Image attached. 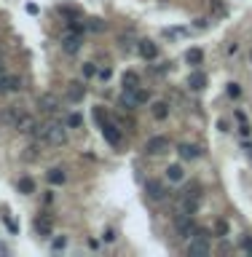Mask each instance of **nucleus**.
<instances>
[{"instance_id":"1","label":"nucleus","mask_w":252,"mask_h":257,"mask_svg":"<svg viewBox=\"0 0 252 257\" xmlns=\"http://www.w3.org/2000/svg\"><path fill=\"white\" fill-rule=\"evenodd\" d=\"M38 142L43 145H51V148H62L67 142V126L59 123V121H48V123H40L38 132L32 134Z\"/></svg>"},{"instance_id":"2","label":"nucleus","mask_w":252,"mask_h":257,"mask_svg":"<svg viewBox=\"0 0 252 257\" xmlns=\"http://www.w3.org/2000/svg\"><path fill=\"white\" fill-rule=\"evenodd\" d=\"M201 206V196L199 193H190V190H185L183 196L177 198V206H174V212L177 214H196Z\"/></svg>"},{"instance_id":"3","label":"nucleus","mask_w":252,"mask_h":257,"mask_svg":"<svg viewBox=\"0 0 252 257\" xmlns=\"http://www.w3.org/2000/svg\"><path fill=\"white\" fill-rule=\"evenodd\" d=\"M59 107H62V102H59L57 94H40L38 97V110L43 115H57Z\"/></svg>"},{"instance_id":"4","label":"nucleus","mask_w":252,"mask_h":257,"mask_svg":"<svg viewBox=\"0 0 252 257\" xmlns=\"http://www.w3.org/2000/svg\"><path fill=\"white\" fill-rule=\"evenodd\" d=\"M22 115H24L22 107H16V105H8V107L0 110V123L8 126V129H16V123H19V118H22Z\"/></svg>"},{"instance_id":"5","label":"nucleus","mask_w":252,"mask_h":257,"mask_svg":"<svg viewBox=\"0 0 252 257\" xmlns=\"http://www.w3.org/2000/svg\"><path fill=\"white\" fill-rule=\"evenodd\" d=\"M145 193H148L150 201H164L169 190H166V185L161 182V180H148V182H145Z\"/></svg>"},{"instance_id":"6","label":"nucleus","mask_w":252,"mask_h":257,"mask_svg":"<svg viewBox=\"0 0 252 257\" xmlns=\"http://www.w3.org/2000/svg\"><path fill=\"white\" fill-rule=\"evenodd\" d=\"M19 89H22V78L19 75H11V73L0 75V94H14Z\"/></svg>"},{"instance_id":"7","label":"nucleus","mask_w":252,"mask_h":257,"mask_svg":"<svg viewBox=\"0 0 252 257\" xmlns=\"http://www.w3.org/2000/svg\"><path fill=\"white\" fill-rule=\"evenodd\" d=\"M169 150V137H150L145 142V153L148 155H161Z\"/></svg>"},{"instance_id":"8","label":"nucleus","mask_w":252,"mask_h":257,"mask_svg":"<svg viewBox=\"0 0 252 257\" xmlns=\"http://www.w3.org/2000/svg\"><path fill=\"white\" fill-rule=\"evenodd\" d=\"M80 43H83V35H80V32H67V35H62V51H64V54H78Z\"/></svg>"},{"instance_id":"9","label":"nucleus","mask_w":252,"mask_h":257,"mask_svg":"<svg viewBox=\"0 0 252 257\" xmlns=\"http://www.w3.org/2000/svg\"><path fill=\"white\" fill-rule=\"evenodd\" d=\"M209 252H212V246H209V241H206V239H199V236L190 239V244H188V255L190 257H206Z\"/></svg>"},{"instance_id":"10","label":"nucleus","mask_w":252,"mask_h":257,"mask_svg":"<svg viewBox=\"0 0 252 257\" xmlns=\"http://www.w3.org/2000/svg\"><path fill=\"white\" fill-rule=\"evenodd\" d=\"M102 137L108 139L110 145H113V148H121V129L115 123H108V121H102Z\"/></svg>"},{"instance_id":"11","label":"nucleus","mask_w":252,"mask_h":257,"mask_svg":"<svg viewBox=\"0 0 252 257\" xmlns=\"http://www.w3.org/2000/svg\"><path fill=\"white\" fill-rule=\"evenodd\" d=\"M16 132H19V134H27V137H32V134L38 132V121H35L32 115L24 113L22 118H19V123H16Z\"/></svg>"},{"instance_id":"12","label":"nucleus","mask_w":252,"mask_h":257,"mask_svg":"<svg viewBox=\"0 0 252 257\" xmlns=\"http://www.w3.org/2000/svg\"><path fill=\"white\" fill-rule=\"evenodd\" d=\"M64 97L70 99V102H83V97H86V86L80 83V80H73V83H67V94Z\"/></svg>"},{"instance_id":"13","label":"nucleus","mask_w":252,"mask_h":257,"mask_svg":"<svg viewBox=\"0 0 252 257\" xmlns=\"http://www.w3.org/2000/svg\"><path fill=\"white\" fill-rule=\"evenodd\" d=\"M137 51H140V57H142V59H148V62H153V59L158 57V46H156L153 40H140Z\"/></svg>"},{"instance_id":"14","label":"nucleus","mask_w":252,"mask_h":257,"mask_svg":"<svg viewBox=\"0 0 252 257\" xmlns=\"http://www.w3.org/2000/svg\"><path fill=\"white\" fill-rule=\"evenodd\" d=\"M51 230H54V223H51V217H46V214H40V217L35 220V233H38V236H43V239H48V236H51Z\"/></svg>"},{"instance_id":"15","label":"nucleus","mask_w":252,"mask_h":257,"mask_svg":"<svg viewBox=\"0 0 252 257\" xmlns=\"http://www.w3.org/2000/svg\"><path fill=\"white\" fill-rule=\"evenodd\" d=\"M177 153H180V158H183V161H196L201 155V148H199V145H190V142H183L177 148Z\"/></svg>"},{"instance_id":"16","label":"nucleus","mask_w":252,"mask_h":257,"mask_svg":"<svg viewBox=\"0 0 252 257\" xmlns=\"http://www.w3.org/2000/svg\"><path fill=\"white\" fill-rule=\"evenodd\" d=\"M188 86L193 89V91H201V89L206 86V75L201 73V70H193V73L188 75Z\"/></svg>"},{"instance_id":"17","label":"nucleus","mask_w":252,"mask_h":257,"mask_svg":"<svg viewBox=\"0 0 252 257\" xmlns=\"http://www.w3.org/2000/svg\"><path fill=\"white\" fill-rule=\"evenodd\" d=\"M132 99H134V105H148L150 102V91L148 89H142V86H137V89H132Z\"/></svg>"},{"instance_id":"18","label":"nucleus","mask_w":252,"mask_h":257,"mask_svg":"<svg viewBox=\"0 0 252 257\" xmlns=\"http://www.w3.org/2000/svg\"><path fill=\"white\" fill-rule=\"evenodd\" d=\"M137 86H140V75L134 73V70H126L124 73V91H132Z\"/></svg>"},{"instance_id":"19","label":"nucleus","mask_w":252,"mask_h":257,"mask_svg":"<svg viewBox=\"0 0 252 257\" xmlns=\"http://www.w3.org/2000/svg\"><path fill=\"white\" fill-rule=\"evenodd\" d=\"M150 113H153L156 121H166V118H169V105H166V102H153Z\"/></svg>"},{"instance_id":"20","label":"nucleus","mask_w":252,"mask_h":257,"mask_svg":"<svg viewBox=\"0 0 252 257\" xmlns=\"http://www.w3.org/2000/svg\"><path fill=\"white\" fill-rule=\"evenodd\" d=\"M64 180H67V174H64V169H59V166H54V169H48V182H51V185H64Z\"/></svg>"},{"instance_id":"21","label":"nucleus","mask_w":252,"mask_h":257,"mask_svg":"<svg viewBox=\"0 0 252 257\" xmlns=\"http://www.w3.org/2000/svg\"><path fill=\"white\" fill-rule=\"evenodd\" d=\"M185 59H188V64H193V67H199V64L204 62V51H201V48H190V51L185 54Z\"/></svg>"},{"instance_id":"22","label":"nucleus","mask_w":252,"mask_h":257,"mask_svg":"<svg viewBox=\"0 0 252 257\" xmlns=\"http://www.w3.org/2000/svg\"><path fill=\"white\" fill-rule=\"evenodd\" d=\"M166 177L172 180V182H180V180H183V177H185V171H183V166H180V164H172V166H169V169H166Z\"/></svg>"},{"instance_id":"23","label":"nucleus","mask_w":252,"mask_h":257,"mask_svg":"<svg viewBox=\"0 0 252 257\" xmlns=\"http://www.w3.org/2000/svg\"><path fill=\"white\" fill-rule=\"evenodd\" d=\"M19 190H22L24 196H30V193H35V182L30 177H22L19 180Z\"/></svg>"},{"instance_id":"24","label":"nucleus","mask_w":252,"mask_h":257,"mask_svg":"<svg viewBox=\"0 0 252 257\" xmlns=\"http://www.w3.org/2000/svg\"><path fill=\"white\" fill-rule=\"evenodd\" d=\"M236 121H239V126H241V129H239V132H241V137H250V132H252V129H250V123H247V118H244V113H241V110L236 113Z\"/></svg>"},{"instance_id":"25","label":"nucleus","mask_w":252,"mask_h":257,"mask_svg":"<svg viewBox=\"0 0 252 257\" xmlns=\"http://www.w3.org/2000/svg\"><path fill=\"white\" fill-rule=\"evenodd\" d=\"M67 126H70V129H78V126H83V115H80V113L67 115Z\"/></svg>"},{"instance_id":"26","label":"nucleus","mask_w":252,"mask_h":257,"mask_svg":"<svg viewBox=\"0 0 252 257\" xmlns=\"http://www.w3.org/2000/svg\"><path fill=\"white\" fill-rule=\"evenodd\" d=\"M215 233H218V236H228V223H225V220H218V223H215Z\"/></svg>"},{"instance_id":"27","label":"nucleus","mask_w":252,"mask_h":257,"mask_svg":"<svg viewBox=\"0 0 252 257\" xmlns=\"http://www.w3.org/2000/svg\"><path fill=\"white\" fill-rule=\"evenodd\" d=\"M241 249L252 257V236H244V239H241Z\"/></svg>"},{"instance_id":"28","label":"nucleus","mask_w":252,"mask_h":257,"mask_svg":"<svg viewBox=\"0 0 252 257\" xmlns=\"http://www.w3.org/2000/svg\"><path fill=\"white\" fill-rule=\"evenodd\" d=\"M228 97H241V89H239V83H228Z\"/></svg>"},{"instance_id":"29","label":"nucleus","mask_w":252,"mask_h":257,"mask_svg":"<svg viewBox=\"0 0 252 257\" xmlns=\"http://www.w3.org/2000/svg\"><path fill=\"white\" fill-rule=\"evenodd\" d=\"M64 246H67V239H64V236H62V239H54L51 249H54V252H59V249H64Z\"/></svg>"},{"instance_id":"30","label":"nucleus","mask_w":252,"mask_h":257,"mask_svg":"<svg viewBox=\"0 0 252 257\" xmlns=\"http://www.w3.org/2000/svg\"><path fill=\"white\" fill-rule=\"evenodd\" d=\"M94 73H97V67H94L92 62H86V64H83V78H92Z\"/></svg>"},{"instance_id":"31","label":"nucleus","mask_w":252,"mask_h":257,"mask_svg":"<svg viewBox=\"0 0 252 257\" xmlns=\"http://www.w3.org/2000/svg\"><path fill=\"white\" fill-rule=\"evenodd\" d=\"M110 75H113V70H110V67L99 70V78H102V80H110Z\"/></svg>"},{"instance_id":"32","label":"nucleus","mask_w":252,"mask_h":257,"mask_svg":"<svg viewBox=\"0 0 252 257\" xmlns=\"http://www.w3.org/2000/svg\"><path fill=\"white\" fill-rule=\"evenodd\" d=\"M89 27H92L94 32H99V30H102V22H99V19H92V24H89Z\"/></svg>"},{"instance_id":"33","label":"nucleus","mask_w":252,"mask_h":257,"mask_svg":"<svg viewBox=\"0 0 252 257\" xmlns=\"http://www.w3.org/2000/svg\"><path fill=\"white\" fill-rule=\"evenodd\" d=\"M102 239H105V241H113V239H115V233H113V230H105Z\"/></svg>"}]
</instances>
